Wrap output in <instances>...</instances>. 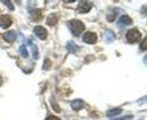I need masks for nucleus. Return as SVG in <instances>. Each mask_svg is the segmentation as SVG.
<instances>
[{"mask_svg":"<svg viewBox=\"0 0 147 120\" xmlns=\"http://www.w3.org/2000/svg\"><path fill=\"white\" fill-rule=\"evenodd\" d=\"M146 44H147V39H144V40H143V44L140 45V49H142L143 51H145V50L147 49Z\"/></svg>","mask_w":147,"mask_h":120,"instance_id":"obj_19","label":"nucleus"},{"mask_svg":"<svg viewBox=\"0 0 147 120\" xmlns=\"http://www.w3.org/2000/svg\"><path fill=\"white\" fill-rule=\"evenodd\" d=\"M58 19H59L58 14H51L49 17L47 18V24L49 26H55V24H57V22H58Z\"/></svg>","mask_w":147,"mask_h":120,"instance_id":"obj_12","label":"nucleus"},{"mask_svg":"<svg viewBox=\"0 0 147 120\" xmlns=\"http://www.w3.org/2000/svg\"><path fill=\"white\" fill-rule=\"evenodd\" d=\"M103 39H104V42L105 43H111V42H113L115 40V34L112 31L108 30V31H105L103 33Z\"/></svg>","mask_w":147,"mask_h":120,"instance_id":"obj_8","label":"nucleus"},{"mask_svg":"<svg viewBox=\"0 0 147 120\" xmlns=\"http://www.w3.org/2000/svg\"><path fill=\"white\" fill-rule=\"evenodd\" d=\"M45 120H61V119L58 118V117H55V116H50V117H48Z\"/></svg>","mask_w":147,"mask_h":120,"instance_id":"obj_22","label":"nucleus"},{"mask_svg":"<svg viewBox=\"0 0 147 120\" xmlns=\"http://www.w3.org/2000/svg\"><path fill=\"white\" fill-rule=\"evenodd\" d=\"M3 39H5L7 42H9V43L14 42V41L16 40V32H15V31H8V32H6V33L3 34Z\"/></svg>","mask_w":147,"mask_h":120,"instance_id":"obj_10","label":"nucleus"},{"mask_svg":"<svg viewBox=\"0 0 147 120\" xmlns=\"http://www.w3.org/2000/svg\"><path fill=\"white\" fill-rule=\"evenodd\" d=\"M83 41L85 43H88V44H94L97 41V35L95 34L94 32H87L83 36Z\"/></svg>","mask_w":147,"mask_h":120,"instance_id":"obj_3","label":"nucleus"},{"mask_svg":"<svg viewBox=\"0 0 147 120\" xmlns=\"http://www.w3.org/2000/svg\"><path fill=\"white\" fill-rule=\"evenodd\" d=\"M2 84V78H1V76H0V85Z\"/></svg>","mask_w":147,"mask_h":120,"instance_id":"obj_23","label":"nucleus"},{"mask_svg":"<svg viewBox=\"0 0 147 120\" xmlns=\"http://www.w3.org/2000/svg\"><path fill=\"white\" fill-rule=\"evenodd\" d=\"M132 119V116H126L123 118H119V119H115V120H130Z\"/></svg>","mask_w":147,"mask_h":120,"instance_id":"obj_21","label":"nucleus"},{"mask_svg":"<svg viewBox=\"0 0 147 120\" xmlns=\"http://www.w3.org/2000/svg\"><path fill=\"white\" fill-rule=\"evenodd\" d=\"M19 53H20L22 57H24V58H27V57H28V52H27L26 45H20V47H19Z\"/></svg>","mask_w":147,"mask_h":120,"instance_id":"obj_16","label":"nucleus"},{"mask_svg":"<svg viewBox=\"0 0 147 120\" xmlns=\"http://www.w3.org/2000/svg\"><path fill=\"white\" fill-rule=\"evenodd\" d=\"M68 25H69V28H70V31H71L73 35H75V36L80 35L82 33H83V31L85 30V25H84L80 20H77V19L70 20Z\"/></svg>","mask_w":147,"mask_h":120,"instance_id":"obj_1","label":"nucleus"},{"mask_svg":"<svg viewBox=\"0 0 147 120\" xmlns=\"http://www.w3.org/2000/svg\"><path fill=\"white\" fill-rule=\"evenodd\" d=\"M2 2H3L5 5H7V6H8V8H9L10 10H13V9H14V6L11 5V2H10V1H2Z\"/></svg>","mask_w":147,"mask_h":120,"instance_id":"obj_20","label":"nucleus"},{"mask_svg":"<svg viewBox=\"0 0 147 120\" xmlns=\"http://www.w3.org/2000/svg\"><path fill=\"white\" fill-rule=\"evenodd\" d=\"M126 37H127L129 43H136L142 39V33L137 28H132V30H129L127 32Z\"/></svg>","mask_w":147,"mask_h":120,"instance_id":"obj_2","label":"nucleus"},{"mask_svg":"<svg viewBox=\"0 0 147 120\" xmlns=\"http://www.w3.org/2000/svg\"><path fill=\"white\" fill-rule=\"evenodd\" d=\"M92 8V3L91 2H87V1H83L78 5V8L77 10L80 13V14H85V13H88Z\"/></svg>","mask_w":147,"mask_h":120,"instance_id":"obj_4","label":"nucleus"},{"mask_svg":"<svg viewBox=\"0 0 147 120\" xmlns=\"http://www.w3.org/2000/svg\"><path fill=\"white\" fill-rule=\"evenodd\" d=\"M67 49H68V51L69 52H71V53H74V52H76L77 51V45L74 43L73 41H69L68 43H67Z\"/></svg>","mask_w":147,"mask_h":120,"instance_id":"obj_15","label":"nucleus"},{"mask_svg":"<svg viewBox=\"0 0 147 120\" xmlns=\"http://www.w3.org/2000/svg\"><path fill=\"white\" fill-rule=\"evenodd\" d=\"M121 112H122V109H120V108H115V109L109 110V111L107 112V116H108V117H114V116L120 115Z\"/></svg>","mask_w":147,"mask_h":120,"instance_id":"obj_14","label":"nucleus"},{"mask_svg":"<svg viewBox=\"0 0 147 120\" xmlns=\"http://www.w3.org/2000/svg\"><path fill=\"white\" fill-rule=\"evenodd\" d=\"M28 44H30V47H31L33 58H34V59H38V49H37V47L32 42V41H28Z\"/></svg>","mask_w":147,"mask_h":120,"instance_id":"obj_13","label":"nucleus"},{"mask_svg":"<svg viewBox=\"0 0 147 120\" xmlns=\"http://www.w3.org/2000/svg\"><path fill=\"white\" fill-rule=\"evenodd\" d=\"M50 67H51V61H50V59H45L44 60V65H43V69L44 70H49L50 69Z\"/></svg>","mask_w":147,"mask_h":120,"instance_id":"obj_17","label":"nucleus"},{"mask_svg":"<svg viewBox=\"0 0 147 120\" xmlns=\"http://www.w3.org/2000/svg\"><path fill=\"white\" fill-rule=\"evenodd\" d=\"M42 16H43V13H42L41 9H34V10L31 12V17L33 18V20H35V22H38L42 18Z\"/></svg>","mask_w":147,"mask_h":120,"instance_id":"obj_11","label":"nucleus"},{"mask_svg":"<svg viewBox=\"0 0 147 120\" xmlns=\"http://www.w3.org/2000/svg\"><path fill=\"white\" fill-rule=\"evenodd\" d=\"M13 24V19L9 17L8 15H2L0 16V26L2 28H8Z\"/></svg>","mask_w":147,"mask_h":120,"instance_id":"obj_6","label":"nucleus"},{"mask_svg":"<svg viewBox=\"0 0 147 120\" xmlns=\"http://www.w3.org/2000/svg\"><path fill=\"white\" fill-rule=\"evenodd\" d=\"M132 23V19L127 16V15H123L122 17H120L119 19V22H118V26L119 27H125V26H127V25H130Z\"/></svg>","mask_w":147,"mask_h":120,"instance_id":"obj_7","label":"nucleus"},{"mask_svg":"<svg viewBox=\"0 0 147 120\" xmlns=\"http://www.w3.org/2000/svg\"><path fill=\"white\" fill-rule=\"evenodd\" d=\"M70 105H71V108H73V110L75 111H79V110H82L83 108H84V105H85V103L83 100H74L73 102L70 103Z\"/></svg>","mask_w":147,"mask_h":120,"instance_id":"obj_9","label":"nucleus"},{"mask_svg":"<svg viewBox=\"0 0 147 120\" xmlns=\"http://www.w3.org/2000/svg\"><path fill=\"white\" fill-rule=\"evenodd\" d=\"M51 104H52V106H53V109H55L57 112H60V108L57 105V102L55 101V98H52V101H51Z\"/></svg>","mask_w":147,"mask_h":120,"instance_id":"obj_18","label":"nucleus"},{"mask_svg":"<svg viewBox=\"0 0 147 120\" xmlns=\"http://www.w3.org/2000/svg\"><path fill=\"white\" fill-rule=\"evenodd\" d=\"M34 33H35V35H36L38 39H41V40H45L47 36H48L47 30H45L43 26H35V27H34Z\"/></svg>","mask_w":147,"mask_h":120,"instance_id":"obj_5","label":"nucleus"}]
</instances>
